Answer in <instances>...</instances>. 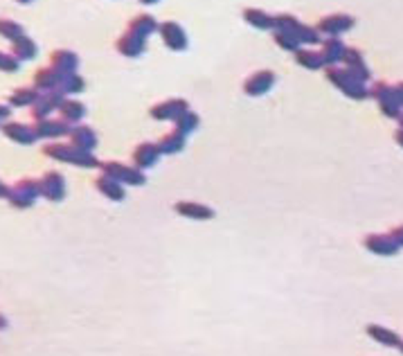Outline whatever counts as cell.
I'll use <instances>...</instances> for the list:
<instances>
[{"mask_svg": "<svg viewBox=\"0 0 403 356\" xmlns=\"http://www.w3.org/2000/svg\"><path fill=\"white\" fill-rule=\"evenodd\" d=\"M354 27V18L350 14H329L322 16L315 25L318 34H329V37H338L343 32H350Z\"/></svg>", "mask_w": 403, "mask_h": 356, "instance_id": "cell-8", "label": "cell"}, {"mask_svg": "<svg viewBox=\"0 0 403 356\" xmlns=\"http://www.w3.org/2000/svg\"><path fill=\"white\" fill-rule=\"evenodd\" d=\"M57 111L61 113V120L72 124V122H79L81 117L86 115V106L81 102H77V100H65V97H63Z\"/></svg>", "mask_w": 403, "mask_h": 356, "instance_id": "cell-26", "label": "cell"}, {"mask_svg": "<svg viewBox=\"0 0 403 356\" xmlns=\"http://www.w3.org/2000/svg\"><path fill=\"white\" fill-rule=\"evenodd\" d=\"M61 81V72L54 70L52 66L39 68L34 74V88L37 91H57Z\"/></svg>", "mask_w": 403, "mask_h": 356, "instance_id": "cell-23", "label": "cell"}, {"mask_svg": "<svg viewBox=\"0 0 403 356\" xmlns=\"http://www.w3.org/2000/svg\"><path fill=\"white\" fill-rule=\"evenodd\" d=\"M95 185H97V190H100L106 199H111V201H124V197H126L124 183H119V180H115L111 176H106V174H102L100 178H97Z\"/></svg>", "mask_w": 403, "mask_h": 356, "instance_id": "cell-21", "label": "cell"}, {"mask_svg": "<svg viewBox=\"0 0 403 356\" xmlns=\"http://www.w3.org/2000/svg\"><path fill=\"white\" fill-rule=\"evenodd\" d=\"M326 79H329L343 95L350 97V100H365V97H367V86H365V81H361L358 77H354V74L347 70V68L326 66Z\"/></svg>", "mask_w": 403, "mask_h": 356, "instance_id": "cell-3", "label": "cell"}, {"mask_svg": "<svg viewBox=\"0 0 403 356\" xmlns=\"http://www.w3.org/2000/svg\"><path fill=\"white\" fill-rule=\"evenodd\" d=\"M0 37L7 41H16L20 37H25V27L12 18H0Z\"/></svg>", "mask_w": 403, "mask_h": 356, "instance_id": "cell-33", "label": "cell"}, {"mask_svg": "<svg viewBox=\"0 0 403 356\" xmlns=\"http://www.w3.org/2000/svg\"><path fill=\"white\" fill-rule=\"evenodd\" d=\"M86 88V81L81 74L77 72H65L61 74V81H59V93L65 97V95H74V93H81Z\"/></svg>", "mask_w": 403, "mask_h": 356, "instance_id": "cell-28", "label": "cell"}, {"mask_svg": "<svg viewBox=\"0 0 403 356\" xmlns=\"http://www.w3.org/2000/svg\"><path fill=\"white\" fill-rule=\"evenodd\" d=\"M296 61L300 63L302 68H307V70H320V68H324V61H322V55L320 52H315V50H302V48H298L296 52Z\"/></svg>", "mask_w": 403, "mask_h": 356, "instance_id": "cell-29", "label": "cell"}, {"mask_svg": "<svg viewBox=\"0 0 403 356\" xmlns=\"http://www.w3.org/2000/svg\"><path fill=\"white\" fill-rule=\"evenodd\" d=\"M16 3H20V5H27V3H32V0H16Z\"/></svg>", "mask_w": 403, "mask_h": 356, "instance_id": "cell-42", "label": "cell"}, {"mask_svg": "<svg viewBox=\"0 0 403 356\" xmlns=\"http://www.w3.org/2000/svg\"><path fill=\"white\" fill-rule=\"evenodd\" d=\"M158 32L162 37V43H165L169 50L183 52L187 48V34H185V29L178 23H173V20H167V23L158 25Z\"/></svg>", "mask_w": 403, "mask_h": 356, "instance_id": "cell-10", "label": "cell"}, {"mask_svg": "<svg viewBox=\"0 0 403 356\" xmlns=\"http://www.w3.org/2000/svg\"><path fill=\"white\" fill-rule=\"evenodd\" d=\"M128 29H131V32H138L140 37H145V39H147L149 34H154V32L158 29V23H156V18H154V16L140 14V16H133V18H131Z\"/></svg>", "mask_w": 403, "mask_h": 356, "instance_id": "cell-30", "label": "cell"}, {"mask_svg": "<svg viewBox=\"0 0 403 356\" xmlns=\"http://www.w3.org/2000/svg\"><path fill=\"white\" fill-rule=\"evenodd\" d=\"M20 61L12 55V52H3L0 50V70L3 72H18Z\"/></svg>", "mask_w": 403, "mask_h": 356, "instance_id": "cell-37", "label": "cell"}, {"mask_svg": "<svg viewBox=\"0 0 403 356\" xmlns=\"http://www.w3.org/2000/svg\"><path fill=\"white\" fill-rule=\"evenodd\" d=\"M275 43L286 52H296L300 48V41L296 37L289 34V32H279V29H275Z\"/></svg>", "mask_w": 403, "mask_h": 356, "instance_id": "cell-36", "label": "cell"}, {"mask_svg": "<svg viewBox=\"0 0 403 356\" xmlns=\"http://www.w3.org/2000/svg\"><path fill=\"white\" fill-rule=\"evenodd\" d=\"M158 158H160V151H158L156 143H143V145H138L133 151V163L138 169L154 167L158 163Z\"/></svg>", "mask_w": 403, "mask_h": 356, "instance_id": "cell-18", "label": "cell"}, {"mask_svg": "<svg viewBox=\"0 0 403 356\" xmlns=\"http://www.w3.org/2000/svg\"><path fill=\"white\" fill-rule=\"evenodd\" d=\"M293 37L300 41V46H302V43H307V46H315V43H320V34L315 32V27H309L304 23H298V27L293 29Z\"/></svg>", "mask_w": 403, "mask_h": 356, "instance_id": "cell-35", "label": "cell"}, {"mask_svg": "<svg viewBox=\"0 0 403 356\" xmlns=\"http://www.w3.org/2000/svg\"><path fill=\"white\" fill-rule=\"evenodd\" d=\"M115 48H117V52L119 55H124V57H140L145 52V48H147V39L145 37H140L138 32H131V29H126L122 37L117 39V43H115Z\"/></svg>", "mask_w": 403, "mask_h": 356, "instance_id": "cell-12", "label": "cell"}, {"mask_svg": "<svg viewBox=\"0 0 403 356\" xmlns=\"http://www.w3.org/2000/svg\"><path fill=\"white\" fill-rule=\"evenodd\" d=\"M102 169V174L111 176L119 183H126V185H145V174L143 169L138 167H126L122 163H117V160H106V163H100L97 165Z\"/></svg>", "mask_w": 403, "mask_h": 356, "instance_id": "cell-6", "label": "cell"}, {"mask_svg": "<svg viewBox=\"0 0 403 356\" xmlns=\"http://www.w3.org/2000/svg\"><path fill=\"white\" fill-rule=\"evenodd\" d=\"M7 327V320L3 318V316H0V329H5Z\"/></svg>", "mask_w": 403, "mask_h": 356, "instance_id": "cell-41", "label": "cell"}, {"mask_svg": "<svg viewBox=\"0 0 403 356\" xmlns=\"http://www.w3.org/2000/svg\"><path fill=\"white\" fill-rule=\"evenodd\" d=\"M0 128H3V133L9 140H14V143H18V145H32L39 140L34 126H27L23 122H5Z\"/></svg>", "mask_w": 403, "mask_h": 356, "instance_id": "cell-15", "label": "cell"}, {"mask_svg": "<svg viewBox=\"0 0 403 356\" xmlns=\"http://www.w3.org/2000/svg\"><path fill=\"white\" fill-rule=\"evenodd\" d=\"M50 66L54 70H59L61 74L65 72H77L79 68V57L72 50H54L50 55Z\"/></svg>", "mask_w": 403, "mask_h": 356, "instance_id": "cell-17", "label": "cell"}, {"mask_svg": "<svg viewBox=\"0 0 403 356\" xmlns=\"http://www.w3.org/2000/svg\"><path fill=\"white\" fill-rule=\"evenodd\" d=\"M199 115L196 113H192V111H185V113H180L176 120H173V128H176V131H180V133H185V136H190L192 131H196V126H199Z\"/></svg>", "mask_w": 403, "mask_h": 356, "instance_id": "cell-34", "label": "cell"}, {"mask_svg": "<svg viewBox=\"0 0 403 356\" xmlns=\"http://www.w3.org/2000/svg\"><path fill=\"white\" fill-rule=\"evenodd\" d=\"M9 113H12V106H5V104H0V122L7 120Z\"/></svg>", "mask_w": 403, "mask_h": 356, "instance_id": "cell-38", "label": "cell"}, {"mask_svg": "<svg viewBox=\"0 0 403 356\" xmlns=\"http://www.w3.org/2000/svg\"><path fill=\"white\" fill-rule=\"evenodd\" d=\"M345 43L338 39V37H329L324 43H322V61L324 66H338V61H343V55H345Z\"/></svg>", "mask_w": 403, "mask_h": 356, "instance_id": "cell-20", "label": "cell"}, {"mask_svg": "<svg viewBox=\"0 0 403 356\" xmlns=\"http://www.w3.org/2000/svg\"><path fill=\"white\" fill-rule=\"evenodd\" d=\"M180 217H187V219H196V221H208L214 217V210L208 206H201V203H192V201H183L173 206Z\"/></svg>", "mask_w": 403, "mask_h": 356, "instance_id": "cell-19", "label": "cell"}, {"mask_svg": "<svg viewBox=\"0 0 403 356\" xmlns=\"http://www.w3.org/2000/svg\"><path fill=\"white\" fill-rule=\"evenodd\" d=\"M39 187H41V197H46L48 201L59 203L65 197V178L61 171H46L43 178L39 180Z\"/></svg>", "mask_w": 403, "mask_h": 356, "instance_id": "cell-7", "label": "cell"}, {"mask_svg": "<svg viewBox=\"0 0 403 356\" xmlns=\"http://www.w3.org/2000/svg\"><path fill=\"white\" fill-rule=\"evenodd\" d=\"M39 97L37 88H16L12 95L7 97V106H14V109H20V106H32Z\"/></svg>", "mask_w": 403, "mask_h": 356, "instance_id": "cell-32", "label": "cell"}, {"mask_svg": "<svg viewBox=\"0 0 403 356\" xmlns=\"http://www.w3.org/2000/svg\"><path fill=\"white\" fill-rule=\"evenodd\" d=\"M43 154L59 160V163H70L74 167H86V169H93L100 165V160L93 156V151H86L79 149L74 145H46L43 147Z\"/></svg>", "mask_w": 403, "mask_h": 356, "instance_id": "cell-1", "label": "cell"}, {"mask_svg": "<svg viewBox=\"0 0 403 356\" xmlns=\"http://www.w3.org/2000/svg\"><path fill=\"white\" fill-rule=\"evenodd\" d=\"M367 95L376 97V102L381 106V111L388 117H401V104H403V93H401V84H388V81H376L372 88H367Z\"/></svg>", "mask_w": 403, "mask_h": 356, "instance_id": "cell-2", "label": "cell"}, {"mask_svg": "<svg viewBox=\"0 0 403 356\" xmlns=\"http://www.w3.org/2000/svg\"><path fill=\"white\" fill-rule=\"evenodd\" d=\"M39 197H41L39 180H37V178H20L16 185L7 187V197H5V199L12 203L14 208L25 210V208L34 206Z\"/></svg>", "mask_w": 403, "mask_h": 356, "instance_id": "cell-4", "label": "cell"}, {"mask_svg": "<svg viewBox=\"0 0 403 356\" xmlns=\"http://www.w3.org/2000/svg\"><path fill=\"white\" fill-rule=\"evenodd\" d=\"M244 20L257 29H273V16L261 9H244Z\"/></svg>", "mask_w": 403, "mask_h": 356, "instance_id": "cell-31", "label": "cell"}, {"mask_svg": "<svg viewBox=\"0 0 403 356\" xmlns=\"http://www.w3.org/2000/svg\"><path fill=\"white\" fill-rule=\"evenodd\" d=\"M140 3H143V5H156L158 0H140Z\"/></svg>", "mask_w": 403, "mask_h": 356, "instance_id": "cell-40", "label": "cell"}, {"mask_svg": "<svg viewBox=\"0 0 403 356\" xmlns=\"http://www.w3.org/2000/svg\"><path fill=\"white\" fill-rule=\"evenodd\" d=\"M367 334L376 343L385 345V348H401V336L392 331V329H385V327H381V325H367Z\"/></svg>", "mask_w": 403, "mask_h": 356, "instance_id": "cell-27", "label": "cell"}, {"mask_svg": "<svg viewBox=\"0 0 403 356\" xmlns=\"http://www.w3.org/2000/svg\"><path fill=\"white\" fill-rule=\"evenodd\" d=\"M61 100H63V95L59 91H41L37 100L32 102V117H34V120L50 117L52 111L59 109Z\"/></svg>", "mask_w": 403, "mask_h": 356, "instance_id": "cell-9", "label": "cell"}, {"mask_svg": "<svg viewBox=\"0 0 403 356\" xmlns=\"http://www.w3.org/2000/svg\"><path fill=\"white\" fill-rule=\"evenodd\" d=\"M70 145L79 147V149H86V151H93L97 147V133L93 131L91 126H74L70 128Z\"/></svg>", "mask_w": 403, "mask_h": 356, "instance_id": "cell-22", "label": "cell"}, {"mask_svg": "<svg viewBox=\"0 0 403 356\" xmlns=\"http://www.w3.org/2000/svg\"><path fill=\"white\" fill-rule=\"evenodd\" d=\"M275 86V72L273 70H257L253 77H248L244 81V93L250 97L266 95Z\"/></svg>", "mask_w": 403, "mask_h": 356, "instance_id": "cell-11", "label": "cell"}, {"mask_svg": "<svg viewBox=\"0 0 403 356\" xmlns=\"http://www.w3.org/2000/svg\"><path fill=\"white\" fill-rule=\"evenodd\" d=\"M185 140H187V136L173 128L171 133L162 136V138L158 140L156 147H158L160 154H178V151H183V147H185Z\"/></svg>", "mask_w": 403, "mask_h": 356, "instance_id": "cell-25", "label": "cell"}, {"mask_svg": "<svg viewBox=\"0 0 403 356\" xmlns=\"http://www.w3.org/2000/svg\"><path fill=\"white\" fill-rule=\"evenodd\" d=\"M12 55L18 61H32V59H37V55H39V46L25 34V37L12 41Z\"/></svg>", "mask_w": 403, "mask_h": 356, "instance_id": "cell-24", "label": "cell"}, {"mask_svg": "<svg viewBox=\"0 0 403 356\" xmlns=\"http://www.w3.org/2000/svg\"><path fill=\"white\" fill-rule=\"evenodd\" d=\"M185 111H190V102L176 97V100L156 104L154 109H151V117H156V120H176V117Z\"/></svg>", "mask_w": 403, "mask_h": 356, "instance_id": "cell-13", "label": "cell"}, {"mask_svg": "<svg viewBox=\"0 0 403 356\" xmlns=\"http://www.w3.org/2000/svg\"><path fill=\"white\" fill-rule=\"evenodd\" d=\"M401 232H403L401 225H397V228L388 235H367L363 239V246L374 255H383V257L397 255L401 251V244H403Z\"/></svg>", "mask_w": 403, "mask_h": 356, "instance_id": "cell-5", "label": "cell"}, {"mask_svg": "<svg viewBox=\"0 0 403 356\" xmlns=\"http://www.w3.org/2000/svg\"><path fill=\"white\" fill-rule=\"evenodd\" d=\"M70 122L65 120H50V117H43V120H37L34 131L39 138H61L70 133Z\"/></svg>", "mask_w": 403, "mask_h": 356, "instance_id": "cell-16", "label": "cell"}, {"mask_svg": "<svg viewBox=\"0 0 403 356\" xmlns=\"http://www.w3.org/2000/svg\"><path fill=\"white\" fill-rule=\"evenodd\" d=\"M343 61H345V68L350 70L354 77H358L361 81H367L372 77V72H369V66L365 63L361 50L356 48H345V55H343Z\"/></svg>", "mask_w": 403, "mask_h": 356, "instance_id": "cell-14", "label": "cell"}, {"mask_svg": "<svg viewBox=\"0 0 403 356\" xmlns=\"http://www.w3.org/2000/svg\"><path fill=\"white\" fill-rule=\"evenodd\" d=\"M5 197H7V185L0 180V199H5Z\"/></svg>", "mask_w": 403, "mask_h": 356, "instance_id": "cell-39", "label": "cell"}]
</instances>
